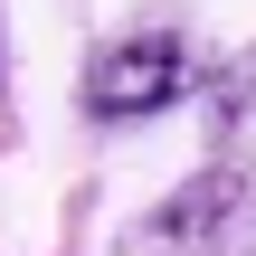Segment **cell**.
<instances>
[{
    "mask_svg": "<svg viewBox=\"0 0 256 256\" xmlns=\"http://www.w3.org/2000/svg\"><path fill=\"white\" fill-rule=\"evenodd\" d=\"M124 256H256V162L190 171L124 228Z\"/></svg>",
    "mask_w": 256,
    "mask_h": 256,
    "instance_id": "cell-1",
    "label": "cell"
},
{
    "mask_svg": "<svg viewBox=\"0 0 256 256\" xmlns=\"http://www.w3.org/2000/svg\"><path fill=\"white\" fill-rule=\"evenodd\" d=\"M180 95H190V38H180V28L104 38V48L86 57V86H76V104H86L95 124H142V114H162V104H180Z\"/></svg>",
    "mask_w": 256,
    "mask_h": 256,
    "instance_id": "cell-2",
    "label": "cell"
},
{
    "mask_svg": "<svg viewBox=\"0 0 256 256\" xmlns=\"http://www.w3.org/2000/svg\"><path fill=\"white\" fill-rule=\"evenodd\" d=\"M0 104H10V57H0Z\"/></svg>",
    "mask_w": 256,
    "mask_h": 256,
    "instance_id": "cell-3",
    "label": "cell"
}]
</instances>
